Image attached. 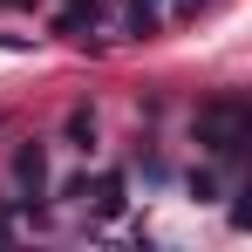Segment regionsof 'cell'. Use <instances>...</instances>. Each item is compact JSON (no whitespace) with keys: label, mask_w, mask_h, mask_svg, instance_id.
Segmentation results:
<instances>
[{"label":"cell","mask_w":252,"mask_h":252,"mask_svg":"<svg viewBox=\"0 0 252 252\" xmlns=\"http://www.w3.org/2000/svg\"><path fill=\"white\" fill-rule=\"evenodd\" d=\"M68 143H75V150L95 143V109H68Z\"/></svg>","instance_id":"cell-4"},{"label":"cell","mask_w":252,"mask_h":252,"mask_svg":"<svg viewBox=\"0 0 252 252\" xmlns=\"http://www.w3.org/2000/svg\"><path fill=\"white\" fill-rule=\"evenodd\" d=\"M68 198H82L95 218H116V211L129 205V198H123V177H116V170H109V177H95V184H89V177H75V184H68Z\"/></svg>","instance_id":"cell-2"},{"label":"cell","mask_w":252,"mask_h":252,"mask_svg":"<svg viewBox=\"0 0 252 252\" xmlns=\"http://www.w3.org/2000/svg\"><path fill=\"white\" fill-rule=\"evenodd\" d=\"M14 184L28 191V205L41 198V184H48V150L41 143H21V150H14Z\"/></svg>","instance_id":"cell-3"},{"label":"cell","mask_w":252,"mask_h":252,"mask_svg":"<svg viewBox=\"0 0 252 252\" xmlns=\"http://www.w3.org/2000/svg\"><path fill=\"white\" fill-rule=\"evenodd\" d=\"M198 143L205 150H218V157H232V150H246L252 143V102L246 95H211L205 109H198Z\"/></svg>","instance_id":"cell-1"}]
</instances>
